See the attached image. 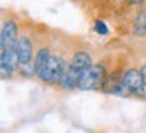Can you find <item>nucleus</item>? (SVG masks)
I'll return each mask as SVG.
<instances>
[{"label":"nucleus","instance_id":"11","mask_svg":"<svg viewBox=\"0 0 146 133\" xmlns=\"http://www.w3.org/2000/svg\"><path fill=\"white\" fill-rule=\"evenodd\" d=\"M140 73H141V78H143V86H145V90H146V64L141 67Z\"/></svg>","mask_w":146,"mask_h":133},{"label":"nucleus","instance_id":"9","mask_svg":"<svg viewBox=\"0 0 146 133\" xmlns=\"http://www.w3.org/2000/svg\"><path fill=\"white\" fill-rule=\"evenodd\" d=\"M94 30L99 33V35H106V33H108V27H106V24L103 21H100V19L94 22Z\"/></svg>","mask_w":146,"mask_h":133},{"label":"nucleus","instance_id":"4","mask_svg":"<svg viewBox=\"0 0 146 133\" xmlns=\"http://www.w3.org/2000/svg\"><path fill=\"white\" fill-rule=\"evenodd\" d=\"M18 24L15 21H7L2 27V32H0V41L3 44L5 49L8 48H16L18 43Z\"/></svg>","mask_w":146,"mask_h":133},{"label":"nucleus","instance_id":"10","mask_svg":"<svg viewBox=\"0 0 146 133\" xmlns=\"http://www.w3.org/2000/svg\"><path fill=\"white\" fill-rule=\"evenodd\" d=\"M11 75H13V73H11L5 65L0 62V79H7V78H10Z\"/></svg>","mask_w":146,"mask_h":133},{"label":"nucleus","instance_id":"2","mask_svg":"<svg viewBox=\"0 0 146 133\" xmlns=\"http://www.w3.org/2000/svg\"><path fill=\"white\" fill-rule=\"evenodd\" d=\"M122 86H124L127 95L146 98V90H145V86H143V78L140 70L132 68L129 71H125L124 76H122Z\"/></svg>","mask_w":146,"mask_h":133},{"label":"nucleus","instance_id":"12","mask_svg":"<svg viewBox=\"0 0 146 133\" xmlns=\"http://www.w3.org/2000/svg\"><path fill=\"white\" fill-rule=\"evenodd\" d=\"M3 51H5V48H3V44H2V41H0V57L3 56Z\"/></svg>","mask_w":146,"mask_h":133},{"label":"nucleus","instance_id":"1","mask_svg":"<svg viewBox=\"0 0 146 133\" xmlns=\"http://www.w3.org/2000/svg\"><path fill=\"white\" fill-rule=\"evenodd\" d=\"M106 70L102 64H92L89 68L81 71L80 79H78V89L83 90H92L99 89L105 79Z\"/></svg>","mask_w":146,"mask_h":133},{"label":"nucleus","instance_id":"8","mask_svg":"<svg viewBox=\"0 0 146 133\" xmlns=\"http://www.w3.org/2000/svg\"><path fill=\"white\" fill-rule=\"evenodd\" d=\"M48 59H49V51H48V48H40V49H38V52H36L35 62H33V67H35V75L36 76L40 75L44 68H46Z\"/></svg>","mask_w":146,"mask_h":133},{"label":"nucleus","instance_id":"6","mask_svg":"<svg viewBox=\"0 0 146 133\" xmlns=\"http://www.w3.org/2000/svg\"><path fill=\"white\" fill-rule=\"evenodd\" d=\"M0 62L10 70L11 73H15L19 68V59H18V51L16 48H8L3 51V56L0 57Z\"/></svg>","mask_w":146,"mask_h":133},{"label":"nucleus","instance_id":"7","mask_svg":"<svg viewBox=\"0 0 146 133\" xmlns=\"http://www.w3.org/2000/svg\"><path fill=\"white\" fill-rule=\"evenodd\" d=\"M70 65H72L73 68H76L78 71L81 73V71H84L86 68H89V67L92 65V59H91V56H89L88 52L80 51V52H76V54L73 56Z\"/></svg>","mask_w":146,"mask_h":133},{"label":"nucleus","instance_id":"5","mask_svg":"<svg viewBox=\"0 0 146 133\" xmlns=\"http://www.w3.org/2000/svg\"><path fill=\"white\" fill-rule=\"evenodd\" d=\"M16 51H18V59H19V67L21 65L32 64L33 57V44L29 40V36H19L16 43Z\"/></svg>","mask_w":146,"mask_h":133},{"label":"nucleus","instance_id":"13","mask_svg":"<svg viewBox=\"0 0 146 133\" xmlns=\"http://www.w3.org/2000/svg\"><path fill=\"white\" fill-rule=\"evenodd\" d=\"M129 2H130V3H140L141 0H129Z\"/></svg>","mask_w":146,"mask_h":133},{"label":"nucleus","instance_id":"3","mask_svg":"<svg viewBox=\"0 0 146 133\" xmlns=\"http://www.w3.org/2000/svg\"><path fill=\"white\" fill-rule=\"evenodd\" d=\"M65 65L67 64L60 57H57V56H49L46 68L38 75V78H40L41 81H44V83H48V84L57 83L60 75H62V71H64V68H65Z\"/></svg>","mask_w":146,"mask_h":133}]
</instances>
